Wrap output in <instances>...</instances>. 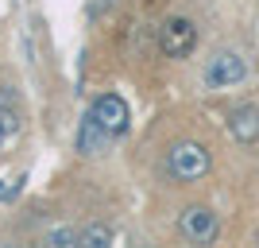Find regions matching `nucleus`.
Here are the masks:
<instances>
[{"label":"nucleus","instance_id":"obj_1","mask_svg":"<svg viewBox=\"0 0 259 248\" xmlns=\"http://www.w3.org/2000/svg\"><path fill=\"white\" fill-rule=\"evenodd\" d=\"M166 167H170L174 179H182V183H197V179H205L213 159H209V148L197 140H182L174 144L170 155H166Z\"/></svg>","mask_w":259,"mask_h":248},{"label":"nucleus","instance_id":"obj_2","mask_svg":"<svg viewBox=\"0 0 259 248\" xmlns=\"http://www.w3.org/2000/svg\"><path fill=\"white\" fill-rule=\"evenodd\" d=\"M248 78V66L236 51H217L205 66V86L209 89H228V86H240Z\"/></svg>","mask_w":259,"mask_h":248},{"label":"nucleus","instance_id":"obj_3","mask_svg":"<svg viewBox=\"0 0 259 248\" xmlns=\"http://www.w3.org/2000/svg\"><path fill=\"white\" fill-rule=\"evenodd\" d=\"M89 113L101 120V128H105L112 140H116V136H124V132H128V124H132L128 101L116 97V93H101V97L93 101V109H89Z\"/></svg>","mask_w":259,"mask_h":248},{"label":"nucleus","instance_id":"obj_4","mask_svg":"<svg viewBox=\"0 0 259 248\" xmlns=\"http://www.w3.org/2000/svg\"><path fill=\"white\" fill-rule=\"evenodd\" d=\"M159 43L170 58H186V54L197 47V27L186 20V16H174V20H166L159 27Z\"/></svg>","mask_w":259,"mask_h":248},{"label":"nucleus","instance_id":"obj_5","mask_svg":"<svg viewBox=\"0 0 259 248\" xmlns=\"http://www.w3.org/2000/svg\"><path fill=\"white\" fill-rule=\"evenodd\" d=\"M178 229H182L186 240L209 244V240L217 237V214L209 205H190V209H182V217H178Z\"/></svg>","mask_w":259,"mask_h":248},{"label":"nucleus","instance_id":"obj_6","mask_svg":"<svg viewBox=\"0 0 259 248\" xmlns=\"http://www.w3.org/2000/svg\"><path fill=\"white\" fill-rule=\"evenodd\" d=\"M108 144H112V136L101 128V120L93 117V113H85V117H81V124H77V151L93 159V155H105Z\"/></svg>","mask_w":259,"mask_h":248},{"label":"nucleus","instance_id":"obj_7","mask_svg":"<svg viewBox=\"0 0 259 248\" xmlns=\"http://www.w3.org/2000/svg\"><path fill=\"white\" fill-rule=\"evenodd\" d=\"M228 132H232L240 144H255L259 140V109L255 105H240L236 113L228 117Z\"/></svg>","mask_w":259,"mask_h":248},{"label":"nucleus","instance_id":"obj_8","mask_svg":"<svg viewBox=\"0 0 259 248\" xmlns=\"http://www.w3.org/2000/svg\"><path fill=\"white\" fill-rule=\"evenodd\" d=\"M20 132H23V120H20V113H16L12 105H4V101H0V151L16 148Z\"/></svg>","mask_w":259,"mask_h":248},{"label":"nucleus","instance_id":"obj_9","mask_svg":"<svg viewBox=\"0 0 259 248\" xmlns=\"http://www.w3.org/2000/svg\"><path fill=\"white\" fill-rule=\"evenodd\" d=\"M108 240H112V229L108 225H89L81 233V248H105Z\"/></svg>","mask_w":259,"mask_h":248},{"label":"nucleus","instance_id":"obj_10","mask_svg":"<svg viewBox=\"0 0 259 248\" xmlns=\"http://www.w3.org/2000/svg\"><path fill=\"white\" fill-rule=\"evenodd\" d=\"M47 244H54V248H70V244H81V233L77 229H54V233H47Z\"/></svg>","mask_w":259,"mask_h":248}]
</instances>
